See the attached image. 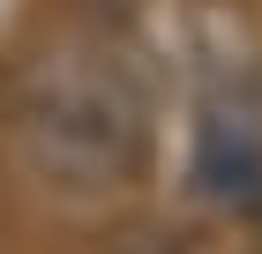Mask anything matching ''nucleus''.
<instances>
[{
    "instance_id": "obj_1",
    "label": "nucleus",
    "mask_w": 262,
    "mask_h": 254,
    "mask_svg": "<svg viewBox=\"0 0 262 254\" xmlns=\"http://www.w3.org/2000/svg\"><path fill=\"white\" fill-rule=\"evenodd\" d=\"M23 165L60 202H113L142 172V90L113 53L60 45L23 75Z\"/></svg>"
},
{
    "instance_id": "obj_2",
    "label": "nucleus",
    "mask_w": 262,
    "mask_h": 254,
    "mask_svg": "<svg viewBox=\"0 0 262 254\" xmlns=\"http://www.w3.org/2000/svg\"><path fill=\"white\" fill-rule=\"evenodd\" d=\"M195 187L217 202L262 195V120L247 105H210V120L195 127Z\"/></svg>"
}]
</instances>
